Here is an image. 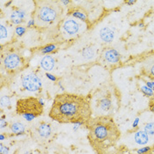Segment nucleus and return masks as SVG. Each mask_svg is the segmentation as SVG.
Here are the masks:
<instances>
[{"label":"nucleus","instance_id":"dca6fc26","mask_svg":"<svg viewBox=\"0 0 154 154\" xmlns=\"http://www.w3.org/2000/svg\"><path fill=\"white\" fill-rule=\"evenodd\" d=\"M143 71L150 78L154 79V57L148 58L143 63Z\"/></svg>","mask_w":154,"mask_h":154},{"label":"nucleus","instance_id":"a211bd4d","mask_svg":"<svg viewBox=\"0 0 154 154\" xmlns=\"http://www.w3.org/2000/svg\"><path fill=\"white\" fill-rule=\"evenodd\" d=\"M143 131L145 133H147L148 135H154V122H147L143 125Z\"/></svg>","mask_w":154,"mask_h":154},{"label":"nucleus","instance_id":"393cba45","mask_svg":"<svg viewBox=\"0 0 154 154\" xmlns=\"http://www.w3.org/2000/svg\"><path fill=\"white\" fill-rule=\"evenodd\" d=\"M0 153L1 154L7 153V149H6V147H5L3 144H1V147H0Z\"/></svg>","mask_w":154,"mask_h":154},{"label":"nucleus","instance_id":"a878e982","mask_svg":"<svg viewBox=\"0 0 154 154\" xmlns=\"http://www.w3.org/2000/svg\"><path fill=\"white\" fill-rule=\"evenodd\" d=\"M142 154H154V146L153 148H151V150H149L148 152H146Z\"/></svg>","mask_w":154,"mask_h":154},{"label":"nucleus","instance_id":"f3484780","mask_svg":"<svg viewBox=\"0 0 154 154\" xmlns=\"http://www.w3.org/2000/svg\"><path fill=\"white\" fill-rule=\"evenodd\" d=\"M11 130L14 134H20L25 131V125L20 122H14L11 124Z\"/></svg>","mask_w":154,"mask_h":154},{"label":"nucleus","instance_id":"b1692460","mask_svg":"<svg viewBox=\"0 0 154 154\" xmlns=\"http://www.w3.org/2000/svg\"><path fill=\"white\" fill-rule=\"evenodd\" d=\"M142 90H143V93H145L146 94H148V95L153 94V91H152L151 88H149V87H146V86L142 87Z\"/></svg>","mask_w":154,"mask_h":154},{"label":"nucleus","instance_id":"0eeeda50","mask_svg":"<svg viewBox=\"0 0 154 154\" xmlns=\"http://www.w3.org/2000/svg\"><path fill=\"white\" fill-rule=\"evenodd\" d=\"M113 109L112 100L109 95H105L97 98L94 104L92 105V110L98 116H106Z\"/></svg>","mask_w":154,"mask_h":154},{"label":"nucleus","instance_id":"4be33fe9","mask_svg":"<svg viewBox=\"0 0 154 154\" xmlns=\"http://www.w3.org/2000/svg\"><path fill=\"white\" fill-rule=\"evenodd\" d=\"M10 104V100H9V98L8 97H5V96H3L1 98V106L4 107V106H7Z\"/></svg>","mask_w":154,"mask_h":154},{"label":"nucleus","instance_id":"20e7f679","mask_svg":"<svg viewBox=\"0 0 154 154\" xmlns=\"http://www.w3.org/2000/svg\"><path fill=\"white\" fill-rule=\"evenodd\" d=\"M16 112L26 121H32L43 113V105L35 97L20 99L17 101Z\"/></svg>","mask_w":154,"mask_h":154},{"label":"nucleus","instance_id":"ddd939ff","mask_svg":"<svg viewBox=\"0 0 154 154\" xmlns=\"http://www.w3.org/2000/svg\"><path fill=\"white\" fill-rule=\"evenodd\" d=\"M55 59L52 56L46 55L42 57L41 61V66L43 70L47 71H51L55 67Z\"/></svg>","mask_w":154,"mask_h":154},{"label":"nucleus","instance_id":"f8f14e48","mask_svg":"<svg viewBox=\"0 0 154 154\" xmlns=\"http://www.w3.org/2000/svg\"><path fill=\"white\" fill-rule=\"evenodd\" d=\"M134 141L139 145H145L150 142V137L143 131H138L134 134Z\"/></svg>","mask_w":154,"mask_h":154},{"label":"nucleus","instance_id":"aec40b11","mask_svg":"<svg viewBox=\"0 0 154 154\" xmlns=\"http://www.w3.org/2000/svg\"><path fill=\"white\" fill-rule=\"evenodd\" d=\"M56 48H57V46H56L55 44H49V45H48V46H46V47H44L43 48H42L41 52H42V53L48 54V53H49V52L53 51Z\"/></svg>","mask_w":154,"mask_h":154},{"label":"nucleus","instance_id":"9b49d317","mask_svg":"<svg viewBox=\"0 0 154 154\" xmlns=\"http://www.w3.org/2000/svg\"><path fill=\"white\" fill-rule=\"evenodd\" d=\"M69 13L71 14L77 20H82L84 22H87L88 21V15H87V13L80 6L71 8L69 10Z\"/></svg>","mask_w":154,"mask_h":154},{"label":"nucleus","instance_id":"cd10ccee","mask_svg":"<svg viewBox=\"0 0 154 154\" xmlns=\"http://www.w3.org/2000/svg\"><path fill=\"white\" fill-rule=\"evenodd\" d=\"M151 110L154 112V103L153 104H151Z\"/></svg>","mask_w":154,"mask_h":154},{"label":"nucleus","instance_id":"4468645a","mask_svg":"<svg viewBox=\"0 0 154 154\" xmlns=\"http://www.w3.org/2000/svg\"><path fill=\"white\" fill-rule=\"evenodd\" d=\"M100 37L103 42L109 43L114 40L115 34H114V31L112 29L106 26V27H102L100 30Z\"/></svg>","mask_w":154,"mask_h":154},{"label":"nucleus","instance_id":"6ab92c4d","mask_svg":"<svg viewBox=\"0 0 154 154\" xmlns=\"http://www.w3.org/2000/svg\"><path fill=\"white\" fill-rule=\"evenodd\" d=\"M94 55V52L93 48H86L83 50V56H85L87 58L93 57Z\"/></svg>","mask_w":154,"mask_h":154},{"label":"nucleus","instance_id":"bb28decb","mask_svg":"<svg viewBox=\"0 0 154 154\" xmlns=\"http://www.w3.org/2000/svg\"><path fill=\"white\" fill-rule=\"evenodd\" d=\"M126 3H127V4H129V5H133V4L135 3V1H127Z\"/></svg>","mask_w":154,"mask_h":154},{"label":"nucleus","instance_id":"2eb2a0df","mask_svg":"<svg viewBox=\"0 0 154 154\" xmlns=\"http://www.w3.org/2000/svg\"><path fill=\"white\" fill-rule=\"evenodd\" d=\"M26 16V12L22 9H16L12 12L11 15V20L14 24H20L22 22Z\"/></svg>","mask_w":154,"mask_h":154},{"label":"nucleus","instance_id":"7ed1b4c3","mask_svg":"<svg viewBox=\"0 0 154 154\" xmlns=\"http://www.w3.org/2000/svg\"><path fill=\"white\" fill-rule=\"evenodd\" d=\"M35 9L32 13V20L37 28H47L61 22L63 7L60 1L56 0H35Z\"/></svg>","mask_w":154,"mask_h":154},{"label":"nucleus","instance_id":"5701e85b","mask_svg":"<svg viewBox=\"0 0 154 154\" xmlns=\"http://www.w3.org/2000/svg\"><path fill=\"white\" fill-rule=\"evenodd\" d=\"M25 31H26V29H25V27H23V26H18L16 28V30H15V32H16V34L18 35H22L24 33H25Z\"/></svg>","mask_w":154,"mask_h":154},{"label":"nucleus","instance_id":"c756f323","mask_svg":"<svg viewBox=\"0 0 154 154\" xmlns=\"http://www.w3.org/2000/svg\"><path fill=\"white\" fill-rule=\"evenodd\" d=\"M153 103H154V100H153Z\"/></svg>","mask_w":154,"mask_h":154},{"label":"nucleus","instance_id":"c85d7f7f","mask_svg":"<svg viewBox=\"0 0 154 154\" xmlns=\"http://www.w3.org/2000/svg\"><path fill=\"white\" fill-rule=\"evenodd\" d=\"M115 154H124V153H120V152H117V153H115Z\"/></svg>","mask_w":154,"mask_h":154},{"label":"nucleus","instance_id":"6e6552de","mask_svg":"<svg viewBox=\"0 0 154 154\" xmlns=\"http://www.w3.org/2000/svg\"><path fill=\"white\" fill-rule=\"evenodd\" d=\"M52 134H53L52 127L48 122H39L36 125L34 131L32 132L33 137L39 143L45 142L48 140L51 137Z\"/></svg>","mask_w":154,"mask_h":154},{"label":"nucleus","instance_id":"9d476101","mask_svg":"<svg viewBox=\"0 0 154 154\" xmlns=\"http://www.w3.org/2000/svg\"><path fill=\"white\" fill-rule=\"evenodd\" d=\"M103 58L109 63H117L120 62V54L115 48H108L103 52Z\"/></svg>","mask_w":154,"mask_h":154},{"label":"nucleus","instance_id":"f257e3e1","mask_svg":"<svg viewBox=\"0 0 154 154\" xmlns=\"http://www.w3.org/2000/svg\"><path fill=\"white\" fill-rule=\"evenodd\" d=\"M92 114L91 102L85 97L64 93L55 97L48 116L59 123H85Z\"/></svg>","mask_w":154,"mask_h":154},{"label":"nucleus","instance_id":"f03ea898","mask_svg":"<svg viewBox=\"0 0 154 154\" xmlns=\"http://www.w3.org/2000/svg\"><path fill=\"white\" fill-rule=\"evenodd\" d=\"M85 124L88 130L89 143L98 154H105L120 139L118 126L111 116H97Z\"/></svg>","mask_w":154,"mask_h":154},{"label":"nucleus","instance_id":"423d86ee","mask_svg":"<svg viewBox=\"0 0 154 154\" xmlns=\"http://www.w3.org/2000/svg\"><path fill=\"white\" fill-rule=\"evenodd\" d=\"M2 64L7 71L15 73L23 68L25 61L20 55L17 53H9L4 57Z\"/></svg>","mask_w":154,"mask_h":154},{"label":"nucleus","instance_id":"412c9836","mask_svg":"<svg viewBox=\"0 0 154 154\" xmlns=\"http://www.w3.org/2000/svg\"><path fill=\"white\" fill-rule=\"evenodd\" d=\"M0 37H1V41H3L5 38H6L8 36V32L6 27L4 25H1V28H0Z\"/></svg>","mask_w":154,"mask_h":154},{"label":"nucleus","instance_id":"1a4fd4ad","mask_svg":"<svg viewBox=\"0 0 154 154\" xmlns=\"http://www.w3.org/2000/svg\"><path fill=\"white\" fill-rule=\"evenodd\" d=\"M21 83L23 87L29 92H36L42 87V81L35 74L30 73L22 77Z\"/></svg>","mask_w":154,"mask_h":154},{"label":"nucleus","instance_id":"39448f33","mask_svg":"<svg viewBox=\"0 0 154 154\" xmlns=\"http://www.w3.org/2000/svg\"><path fill=\"white\" fill-rule=\"evenodd\" d=\"M61 35L65 38H71L79 35L82 30V25L75 18H66L59 24Z\"/></svg>","mask_w":154,"mask_h":154}]
</instances>
